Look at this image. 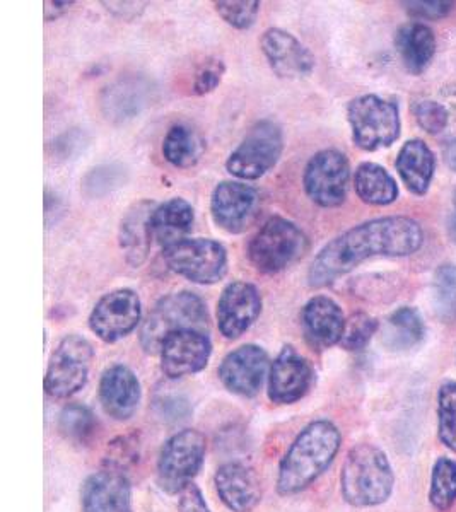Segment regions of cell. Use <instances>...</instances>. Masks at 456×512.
<instances>
[{
	"label": "cell",
	"mask_w": 456,
	"mask_h": 512,
	"mask_svg": "<svg viewBox=\"0 0 456 512\" xmlns=\"http://www.w3.org/2000/svg\"><path fill=\"white\" fill-rule=\"evenodd\" d=\"M424 245V231L416 219L388 216L347 229L318 251L308 270L311 287H327L375 256H410Z\"/></svg>",
	"instance_id": "1"
},
{
	"label": "cell",
	"mask_w": 456,
	"mask_h": 512,
	"mask_svg": "<svg viewBox=\"0 0 456 512\" xmlns=\"http://www.w3.org/2000/svg\"><path fill=\"white\" fill-rule=\"evenodd\" d=\"M340 441L339 429L328 420H316L301 431L279 466V494H298L315 482L332 465Z\"/></svg>",
	"instance_id": "2"
},
{
	"label": "cell",
	"mask_w": 456,
	"mask_h": 512,
	"mask_svg": "<svg viewBox=\"0 0 456 512\" xmlns=\"http://www.w3.org/2000/svg\"><path fill=\"white\" fill-rule=\"evenodd\" d=\"M393 470L386 454L371 444H359L347 454L342 470V494L356 507L383 504L393 490Z\"/></svg>",
	"instance_id": "3"
},
{
	"label": "cell",
	"mask_w": 456,
	"mask_h": 512,
	"mask_svg": "<svg viewBox=\"0 0 456 512\" xmlns=\"http://www.w3.org/2000/svg\"><path fill=\"white\" fill-rule=\"evenodd\" d=\"M183 330L204 333L209 330V315L204 301L188 291L163 297L154 306L142 325V349L147 354H159L166 338Z\"/></svg>",
	"instance_id": "4"
},
{
	"label": "cell",
	"mask_w": 456,
	"mask_h": 512,
	"mask_svg": "<svg viewBox=\"0 0 456 512\" xmlns=\"http://www.w3.org/2000/svg\"><path fill=\"white\" fill-rule=\"evenodd\" d=\"M347 120L354 144L368 152L392 146L402 130L397 103L376 94L352 99L347 106Z\"/></svg>",
	"instance_id": "5"
},
{
	"label": "cell",
	"mask_w": 456,
	"mask_h": 512,
	"mask_svg": "<svg viewBox=\"0 0 456 512\" xmlns=\"http://www.w3.org/2000/svg\"><path fill=\"white\" fill-rule=\"evenodd\" d=\"M308 250V238L294 222L272 217L248 245L250 262L265 274H277L298 262Z\"/></svg>",
	"instance_id": "6"
},
{
	"label": "cell",
	"mask_w": 456,
	"mask_h": 512,
	"mask_svg": "<svg viewBox=\"0 0 456 512\" xmlns=\"http://www.w3.org/2000/svg\"><path fill=\"white\" fill-rule=\"evenodd\" d=\"M163 258L171 272L200 286L216 284L228 272V251L214 239H183L164 248Z\"/></svg>",
	"instance_id": "7"
},
{
	"label": "cell",
	"mask_w": 456,
	"mask_h": 512,
	"mask_svg": "<svg viewBox=\"0 0 456 512\" xmlns=\"http://www.w3.org/2000/svg\"><path fill=\"white\" fill-rule=\"evenodd\" d=\"M284 151L282 128L272 120L258 122L226 161L231 175L240 180H258L274 168Z\"/></svg>",
	"instance_id": "8"
},
{
	"label": "cell",
	"mask_w": 456,
	"mask_h": 512,
	"mask_svg": "<svg viewBox=\"0 0 456 512\" xmlns=\"http://www.w3.org/2000/svg\"><path fill=\"white\" fill-rule=\"evenodd\" d=\"M351 180V164L344 152L325 149L316 152L304 168V192L323 209L344 204Z\"/></svg>",
	"instance_id": "9"
},
{
	"label": "cell",
	"mask_w": 456,
	"mask_h": 512,
	"mask_svg": "<svg viewBox=\"0 0 456 512\" xmlns=\"http://www.w3.org/2000/svg\"><path fill=\"white\" fill-rule=\"evenodd\" d=\"M205 458V437L199 431L185 429L171 437L161 449L158 461L159 485L170 494L193 482Z\"/></svg>",
	"instance_id": "10"
},
{
	"label": "cell",
	"mask_w": 456,
	"mask_h": 512,
	"mask_svg": "<svg viewBox=\"0 0 456 512\" xmlns=\"http://www.w3.org/2000/svg\"><path fill=\"white\" fill-rule=\"evenodd\" d=\"M93 347L86 338L69 335L60 342L48 364L45 390L53 398H69L86 384Z\"/></svg>",
	"instance_id": "11"
},
{
	"label": "cell",
	"mask_w": 456,
	"mask_h": 512,
	"mask_svg": "<svg viewBox=\"0 0 456 512\" xmlns=\"http://www.w3.org/2000/svg\"><path fill=\"white\" fill-rule=\"evenodd\" d=\"M139 294L132 289H117L101 297L89 316V326L96 337L113 344L134 332L141 321Z\"/></svg>",
	"instance_id": "12"
},
{
	"label": "cell",
	"mask_w": 456,
	"mask_h": 512,
	"mask_svg": "<svg viewBox=\"0 0 456 512\" xmlns=\"http://www.w3.org/2000/svg\"><path fill=\"white\" fill-rule=\"evenodd\" d=\"M262 313V296L257 287L234 280L224 287L217 303V325L229 340L241 337L250 330Z\"/></svg>",
	"instance_id": "13"
},
{
	"label": "cell",
	"mask_w": 456,
	"mask_h": 512,
	"mask_svg": "<svg viewBox=\"0 0 456 512\" xmlns=\"http://www.w3.org/2000/svg\"><path fill=\"white\" fill-rule=\"evenodd\" d=\"M161 371L170 379L200 373L211 359L209 335L195 330H183L166 338L161 347Z\"/></svg>",
	"instance_id": "14"
},
{
	"label": "cell",
	"mask_w": 456,
	"mask_h": 512,
	"mask_svg": "<svg viewBox=\"0 0 456 512\" xmlns=\"http://www.w3.org/2000/svg\"><path fill=\"white\" fill-rule=\"evenodd\" d=\"M258 202L255 188L241 181H223L212 193V219L228 233H241L257 214Z\"/></svg>",
	"instance_id": "15"
},
{
	"label": "cell",
	"mask_w": 456,
	"mask_h": 512,
	"mask_svg": "<svg viewBox=\"0 0 456 512\" xmlns=\"http://www.w3.org/2000/svg\"><path fill=\"white\" fill-rule=\"evenodd\" d=\"M269 373V355L258 345H243L224 357L219 379L231 393L255 396Z\"/></svg>",
	"instance_id": "16"
},
{
	"label": "cell",
	"mask_w": 456,
	"mask_h": 512,
	"mask_svg": "<svg viewBox=\"0 0 456 512\" xmlns=\"http://www.w3.org/2000/svg\"><path fill=\"white\" fill-rule=\"evenodd\" d=\"M260 47L270 69L282 79L308 77L315 69V55L310 52V48L281 28L265 31Z\"/></svg>",
	"instance_id": "17"
},
{
	"label": "cell",
	"mask_w": 456,
	"mask_h": 512,
	"mask_svg": "<svg viewBox=\"0 0 456 512\" xmlns=\"http://www.w3.org/2000/svg\"><path fill=\"white\" fill-rule=\"evenodd\" d=\"M313 378L310 362L293 347H284L270 367V400L281 405L298 402L310 390Z\"/></svg>",
	"instance_id": "18"
},
{
	"label": "cell",
	"mask_w": 456,
	"mask_h": 512,
	"mask_svg": "<svg viewBox=\"0 0 456 512\" xmlns=\"http://www.w3.org/2000/svg\"><path fill=\"white\" fill-rule=\"evenodd\" d=\"M301 323L304 337L311 347L328 349L342 342L347 320L339 303H335L332 297L315 296L304 304Z\"/></svg>",
	"instance_id": "19"
},
{
	"label": "cell",
	"mask_w": 456,
	"mask_h": 512,
	"mask_svg": "<svg viewBox=\"0 0 456 512\" xmlns=\"http://www.w3.org/2000/svg\"><path fill=\"white\" fill-rule=\"evenodd\" d=\"M82 512H132L129 478L117 470L94 473L82 485Z\"/></svg>",
	"instance_id": "20"
},
{
	"label": "cell",
	"mask_w": 456,
	"mask_h": 512,
	"mask_svg": "<svg viewBox=\"0 0 456 512\" xmlns=\"http://www.w3.org/2000/svg\"><path fill=\"white\" fill-rule=\"evenodd\" d=\"M100 400L110 417L129 420L141 403V383L129 367H110L101 376Z\"/></svg>",
	"instance_id": "21"
},
{
	"label": "cell",
	"mask_w": 456,
	"mask_h": 512,
	"mask_svg": "<svg viewBox=\"0 0 456 512\" xmlns=\"http://www.w3.org/2000/svg\"><path fill=\"white\" fill-rule=\"evenodd\" d=\"M217 494L233 512H252L262 499L257 473L243 463H228L216 473Z\"/></svg>",
	"instance_id": "22"
},
{
	"label": "cell",
	"mask_w": 456,
	"mask_h": 512,
	"mask_svg": "<svg viewBox=\"0 0 456 512\" xmlns=\"http://www.w3.org/2000/svg\"><path fill=\"white\" fill-rule=\"evenodd\" d=\"M149 89L151 86L141 77H125L106 86L100 98L106 120L123 123L137 117L147 105Z\"/></svg>",
	"instance_id": "23"
},
{
	"label": "cell",
	"mask_w": 456,
	"mask_h": 512,
	"mask_svg": "<svg viewBox=\"0 0 456 512\" xmlns=\"http://www.w3.org/2000/svg\"><path fill=\"white\" fill-rule=\"evenodd\" d=\"M395 168L407 190L422 197L433 183L436 154L422 139L407 140L398 152Z\"/></svg>",
	"instance_id": "24"
},
{
	"label": "cell",
	"mask_w": 456,
	"mask_h": 512,
	"mask_svg": "<svg viewBox=\"0 0 456 512\" xmlns=\"http://www.w3.org/2000/svg\"><path fill=\"white\" fill-rule=\"evenodd\" d=\"M154 205L149 200H141L127 210L120 224V248H122L125 260L132 267H141L146 262L149 250H151V216Z\"/></svg>",
	"instance_id": "25"
},
{
	"label": "cell",
	"mask_w": 456,
	"mask_h": 512,
	"mask_svg": "<svg viewBox=\"0 0 456 512\" xmlns=\"http://www.w3.org/2000/svg\"><path fill=\"white\" fill-rule=\"evenodd\" d=\"M395 47L410 74L419 76L431 65L436 53V36L426 23L412 21L397 31Z\"/></svg>",
	"instance_id": "26"
},
{
	"label": "cell",
	"mask_w": 456,
	"mask_h": 512,
	"mask_svg": "<svg viewBox=\"0 0 456 512\" xmlns=\"http://www.w3.org/2000/svg\"><path fill=\"white\" fill-rule=\"evenodd\" d=\"M195 214L192 205L183 198H171L158 205L151 216L152 238L164 248L176 245L192 231Z\"/></svg>",
	"instance_id": "27"
},
{
	"label": "cell",
	"mask_w": 456,
	"mask_h": 512,
	"mask_svg": "<svg viewBox=\"0 0 456 512\" xmlns=\"http://www.w3.org/2000/svg\"><path fill=\"white\" fill-rule=\"evenodd\" d=\"M354 187L364 204L385 207L398 198L397 181L380 164H359L354 175Z\"/></svg>",
	"instance_id": "28"
},
{
	"label": "cell",
	"mask_w": 456,
	"mask_h": 512,
	"mask_svg": "<svg viewBox=\"0 0 456 512\" xmlns=\"http://www.w3.org/2000/svg\"><path fill=\"white\" fill-rule=\"evenodd\" d=\"M426 335V326L416 308L404 306L393 311L386 320L383 342L393 350H407L421 344Z\"/></svg>",
	"instance_id": "29"
},
{
	"label": "cell",
	"mask_w": 456,
	"mask_h": 512,
	"mask_svg": "<svg viewBox=\"0 0 456 512\" xmlns=\"http://www.w3.org/2000/svg\"><path fill=\"white\" fill-rule=\"evenodd\" d=\"M204 146L192 128L178 123L168 130L163 140V156L176 168H192L202 156Z\"/></svg>",
	"instance_id": "30"
},
{
	"label": "cell",
	"mask_w": 456,
	"mask_h": 512,
	"mask_svg": "<svg viewBox=\"0 0 456 512\" xmlns=\"http://www.w3.org/2000/svg\"><path fill=\"white\" fill-rule=\"evenodd\" d=\"M429 499L438 511L451 509L456 502V461L441 458L436 461L431 478Z\"/></svg>",
	"instance_id": "31"
},
{
	"label": "cell",
	"mask_w": 456,
	"mask_h": 512,
	"mask_svg": "<svg viewBox=\"0 0 456 512\" xmlns=\"http://www.w3.org/2000/svg\"><path fill=\"white\" fill-rule=\"evenodd\" d=\"M434 309L443 320H456V265H439L433 279Z\"/></svg>",
	"instance_id": "32"
},
{
	"label": "cell",
	"mask_w": 456,
	"mask_h": 512,
	"mask_svg": "<svg viewBox=\"0 0 456 512\" xmlns=\"http://www.w3.org/2000/svg\"><path fill=\"white\" fill-rule=\"evenodd\" d=\"M59 429L67 439L74 443H88L96 429V420L88 407L84 405H69L62 410L59 419Z\"/></svg>",
	"instance_id": "33"
},
{
	"label": "cell",
	"mask_w": 456,
	"mask_h": 512,
	"mask_svg": "<svg viewBox=\"0 0 456 512\" xmlns=\"http://www.w3.org/2000/svg\"><path fill=\"white\" fill-rule=\"evenodd\" d=\"M439 439L456 453V383L446 381L438 393Z\"/></svg>",
	"instance_id": "34"
},
{
	"label": "cell",
	"mask_w": 456,
	"mask_h": 512,
	"mask_svg": "<svg viewBox=\"0 0 456 512\" xmlns=\"http://www.w3.org/2000/svg\"><path fill=\"white\" fill-rule=\"evenodd\" d=\"M214 7L223 21L236 30H248L260 12V2L257 0H221L214 2Z\"/></svg>",
	"instance_id": "35"
},
{
	"label": "cell",
	"mask_w": 456,
	"mask_h": 512,
	"mask_svg": "<svg viewBox=\"0 0 456 512\" xmlns=\"http://www.w3.org/2000/svg\"><path fill=\"white\" fill-rule=\"evenodd\" d=\"M123 181H125V169L115 164H106V166L91 169L82 181V187L89 197H103L106 193L113 192L115 188L122 187Z\"/></svg>",
	"instance_id": "36"
},
{
	"label": "cell",
	"mask_w": 456,
	"mask_h": 512,
	"mask_svg": "<svg viewBox=\"0 0 456 512\" xmlns=\"http://www.w3.org/2000/svg\"><path fill=\"white\" fill-rule=\"evenodd\" d=\"M417 125L429 135H438L448 127L450 113L445 106L434 99H421L412 105Z\"/></svg>",
	"instance_id": "37"
},
{
	"label": "cell",
	"mask_w": 456,
	"mask_h": 512,
	"mask_svg": "<svg viewBox=\"0 0 456 512\" xmlns=\"http://www.w3.org/2000/svg\"><path fill=\"white\" fill-rule=\"evenodd\" d=\"M378 330V321L366 313H356L345 323L344 337L340 345L345 350H363Z\"/></svg>",
	"instance_id": "38"
},
{
	"label": "cell",
	"mask_w": 456,
	"mask_h": 512,
	"mask_svg": "<svg viewBox=\"0 0 456 512\" xmlns=\"http://www.w3.org/2000/svg\"><path fill=\"white\" fill-rule=\"evenodd\" d=\"M226 65L221 59H207L200 65L199 70L195 72L193 79V93L209 94L223 81Z\"/></svg>",
	"instance_id": "39"
},
{
	"label": "cell",
	"mask_w": 456,
	"mask_h": 512,
	"mask_svg": "<svg viewBox=\"0 0 456 512\" xmlns=\"http://www.w3.org/2000/svg\"><path fill=\"white\" fill-rule=\"evenodd\" d=\"M405 11L409 12L412 18L417 19L419 23L422 21H439L446 18L455 4L446 2V0H433V2H404Z\"/></svg>",
	"instance_id": "40"
},
{
	"label": "cell",
	"mask_w": 456,
	"mask_h": 512,
	"mask_svg": "<svg viewBox=\"0 0 456 512\" xmlns=\"http://www.w3.org/2000/svg\"><path fill=\"white\" fill-rule=\"evenodd\" d=\"M137 448L139 446L130 437H122L120 443H113L112 451L108 454V468L123 473L125 466L137 460L139 456Z\"/></svg>",
	"instance_id": "41"
},
{
	"label": "cell",
	"mask_w": 456,
	"mask_h": 512,
	"mask_svg": "<svg viewBox=\"0 0 456 512\" xmlns=\"http://www.w3.org/2000/svg\"><path fill=\"white\" fill-rule=\"evenodd\" d=\"M178 509L180 512H211L204 495L193 482L188 483L178 492Z\"/></svg>",
	"instance_id": "42"
},
{
	"label": "cell",
	"mask_w": 456,
	"mask_h": 512,
	"mask_svg": "<svg viewBox=\"0 0 456 512\" xmlns=\"http://www.w3.org/2000/svg\"><path fill=\"white\" fill-rule=\"evenodd\" d=\"M101 4L106 7V11L112 12L115 18L122 21H134L149 6V2H101Z\"/></svg>",
	"instance_id": "43"
},
{
	"label": "cell",
	"mask_w": 456,
	"mask_h": 512,
	"mask_svg": "<svg viewBox=\"0 0 456 512\" xmlns=\"http://www.w3.org/2000/svg\"><path fill=\"white\" fill-rule=\"evenodd\" d=\"M74 6V2H45L43 4V16L45 21H57L62 18L65 12L69 11Z\"/></svg>",
	"instance_id": "44"
},
{
	"label": "cell",
	"mask_w": 456,
	"mask_h": 512,
	"mask_svg": "<svg viewBox=\"0 0 456 512\" xmlns=\"http://www.w3.org/2000/svg\"><path fill=\"white\" fill-rule=\"evenodd\" d=\"M445 163L451 171L456 173V139L451 140L445 147Z\"/></svg>",
	"instance_id": "45"
},
{
	"label": "cell",
	"mask_w": 456,
	"mask_h": 512,
	"mask_svg": "<svg viewBox=\"0 0 456 512\" xmlns=\"http://www.w3.org/2000/svg\"><path fill=\"white\" fill-rule=\"evenodd\" d=\"M448 236H450L451 243H455L456 245V212L453 216L448 219Z\"/></svg>",
	"instance_id": "46"
},
{
	"label": "cell",
	"mask_w": 456,
	"mask_h": 512,
	"mask_svg": "<svg viewBox=\"0 0 456 512\" xmlns=\"http://www.w3.org/2000/svg\"><path fill=\"white\" fill-rule=\"evenodd\" d=\"M453 205H455V212H456V188H455V192H453Z\"/></svg>",
	"instance_id": "47"
}]
</instances>
